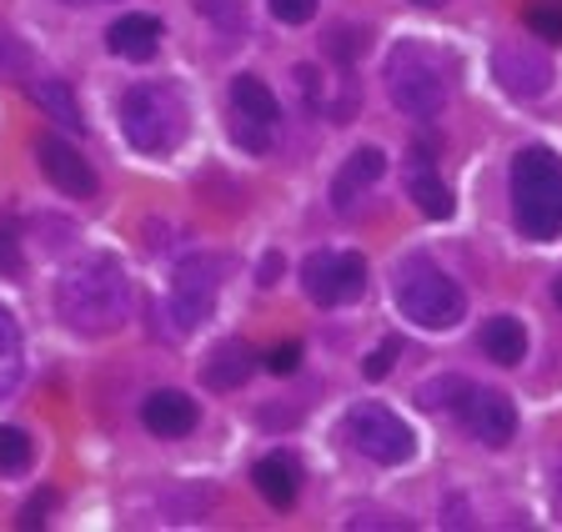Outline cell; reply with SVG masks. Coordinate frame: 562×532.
<instances>
[{
    "label": "cell",
    "instance_id": "1",
    "mask_svg": "<svg viewBox=\"0 0 562 532\" xmlns=\"http://www.w3.org/2000/svg\"><path fill=\"white\" fill-rule=\"evenodd\" d=\"M56 312L81 337H111V331H121L131 317V282L121 272V261L105 257V251L70 261L56 282Z\"/></svg>",
    "mask_w": 562,
    "mask_h": 532
},
{
    "label": "cell",
    "instance_id": "36",
    "mask_svg": "<svg viewBox=\"0 0 562 532\" xmlns=\"http://www.w3.org/2000/svg\"><path fill=\"white\" fill-rule=\"evenodd\" d=\"M66 5H101V0H66Z\"/></svg>",
    "mask_w": 562,
    "mask_h": 532
},
{
    "label": "cell",
    "instance_id": "5",
    "mask_svg": "<svg viewBox=\"0 0 562 532\" xmlns=\"http://www.w3.org/2000/svg\"><path fill=\"white\" fill-rule=\"evenodd\" d=\"M121 131L146 156H166L187 142V95L166 81L131 86L121 95Z\"/></svg>",
    "mask_w": 562,
    "mask_h": 532
},
{
    "label": "cell",
    "instance_id": "14",
    "mask_svg": "<svg viewBox=\"0 0 562 532\" xmlns=\"http://www.w3.org/2000/svg\"><path fill=\"white\" fill-rule=\"evenodd\" d=\"M251 483H257V493L267 497L271 508H292L296 487H302V467H296L292 452H267V457L251 467Z\"/></svg>",
    "mask_w": 562,
    "mask_h": 532
},
{
    "label": "cell",
    "instance_id": "37",
    "mask_svg": "<svg viewBox=\"0 0 562 532\" xmlns=\"http://www.w3.org/2000/svg\"><path fill=\"white\" fill-rule=\"evenodd\" d=\"M417 5H442V0H417Z\"/></svg>",
    "mask_w": 562,
    "mask_h": 532
},
{
    "label": "cell",
    "instance_id": "24",
    "mask_svg": "<svg viewBox=\"0 0 562 532\" xmlns=\"http://www.w3.org/2000/svg\"><path fill=\"white\" fill-rule=\"evenodd\" d=\"M31 457H35V448L21 427H0V473H25Z\"/></svg>",
    "mask_w": 562,
    "mask_h": 532
},
{
    "label": "cell",
    "instance_id": "33",
    "mask_svg": "<svg viewBox=\"0 0 562 532\" xmlns=\"http://www.w3.org/2000/svg\"><path fill=\"white\" fill-rule=\"evenodd\" d=\"M277 276H281V257H277V251H267V261H261V276H257V282H261V286H277Z\"/></svg>",
    "mask_w": 562,
    "mask_h": 532
},
{
    "label": "cell",
    "instance_id": "27",
    "mask_svg": "<svg viewBox=\"0 0 562 532\" xmlns=\"http://www.w3.org/2000/svg\"><path fill=\"white\" fill-rule=\"evenodd\" d=\"M267 372H277V377H286V372L302 367V342H277L267 352V362H261Z\"/></svg>",
    "mask_w": 562,
    "mask_h": 532
},
{
    "label": "cell",
    "instance_id": "26",
    "mask_svg": "<svg viewBox=\"0 0 562 532\" xmlns=\"http://www.w3.org/2000/svg\"><path fill=\"white\" fill-rule=\"evenodd\" d=\"M457 392H468V382H462V377H442V382H427L417 397H422V407H457V403H462Z\"/></svg>",
    "mask_w": 562,
    "mask_h": 532
},
{
    "label": "cell",
    "instance_id": "31",
    "mask_svg": "<svg viewBox=\"0 0 562 532\" xmlns=\"http://www.w3.org/2000/svg\"><path fill=\"white\" fill-rule=\"evenodd\" d=\"M46 508H50V493H46V497H35V502H25L21 528H41V522H46Z\"/></svg>",
    "mask_w": 562,
    "mask_h": 532
},
{
    "label": "cell",
    "instance_id": "28",
    "mask_svg": "<svg viewBox=\"0 0 562 532\" xmlns=\"http://www.w3.org/2000/svg\"><path fill=\"white\" fill-rule=\"evenodd\" d=\"M271 15L281 25H306L316 15V0H271Z\"/></svg>",
    "mask_w": 562,
    "mask_h": 532
},
{
    "label": "cell",
    "instance_id": "2",
    "mask_svg": "<svg viewBox=\"0 0 562 532\" xmlns=\"http://www.w3.org/2000/svg\"><path fill=\"white\" fill-rule=\"evenodd\" d=\"M513 222L532 241L562 237V156L548 146L513 156Z\"/></svg>",
    "mask_w": 562,
    "mask_h": 532
},
{
    "label": "cell",
    "instance_id": "12",
    "mask_svg": "<svg viewBox=\"0 0 562 532\" xmlns=\"http://www.w3.org/2000/svg\"><path fill=\"white\" fill-rule=\"evenodd\" d=\"M196 403H191L187 392H176V387H166V392H151L146 397V407H140V422H146V432L151 438H187L191 427H196Z\"/></svg>",
    "mask_w": 562,
    "mask_h": 532
},
{
    "label": "cell",
    "instance_id": "35",
    "mask_svg": "<svg viewBox=\"0 0 562 532\" xmlns=\"http://www.w3.org/2000/svg\"><path fill=\"white\" fill-rule=\"evenodd\" d=\"M552 302H558V307H562V276H558V282H552Z\"/></svg>",
    "mask_w": 562,
    "mask_h": 532
},
{
    "label": "cell",
    "instance_id": "23",
    "mask_svg": "<svg viewBox=\"0 0 562 532\" xmlns=\"http://www.w3.org/2000/svg\"><path fill=\"white\" fill-rule=\"evenodd\" d=\"M527 31L542 41H562V0H527V11H522Z\"/></svg>",
    "mask_w": 562,
    "mask_h": 532
},
{
    "label": "cell",
    "instance_id": "19",
    "mask_svg": "<svg viewBox=\"0 0 562 532\" xmlns=\"http://www.w3.org/2000/svg\"><path fill=\"white\" fill-rule=\"evenodd\" d=\"M232 106L246 111V116L267 121V126H277V116H281L277 95H271V86L261 81V76H236V81H232Z\"/></svg>",
    "mask_w": 562,
    "mask_h": 532
},
{
    "label": "cell",
    "instance_id": "32",
    "mask_svg": "<svg viewBox=\"0 0 562 532\" xmlns=\"http://www.w3.org/2000/svg\"><path fill=\"white\" fill-rule=\"evenodd\" d=\"M0 272H21V251H15V241L0 231Z\"/></svg>",
    "mask_w": 562,
    "mask_h": 532
},
{
    "label": "cell",
    "instance_id": "8",
    "mask_svg": "<svg viewBox=\"0 0 562 532\" xmlns=\"http://www.w3.org/2000/svg\"><path fill=\"white\" fill-rule=\"evenodd\" d=\"M216 292H222V261L216 257H187L171 276V317L176 331H196L201 321L216 312Z\"/></svg>",
    "mask_w": 562,
    "mask_h": 532
},
{
    "label": "cell",
    "instance_id": "16",
    "mask_svg": "<svg viewBox=\"0 0 562 532\" xmlns=\"http://www.w3.org/2000/svg\"><path fill=\"white\" fill-rule=\"evenodd\" d=\"M257 372V356H251V347L241 342H222L216 352L206 356V367H201V382H206L211 392H236L246 377Z\"/></svg>",
    "mask_w": 562,
    "mask_h": 532
},
{
    "label": "cell",
    "instance_id": "9",
    "mask_svg": "<svg viewBox=\"0 0 562 532\" xmlns=\"http://www.w3.org/2000/svg\"><path fill=\"white\" fill-rule=\"evenodd\" d=\"M457 417L468 427V438L482 442V448H507L517 438V407L497 387H468L462 403H457Z\"/></svg>",
    "mask_w": 562,
    "mask_h": 532
},
{
    "label": "cell",
    "instance_id": "34",
    "mask_svg": "<svg viewBox=\"0 0 562 532\" xmlns=\"http://www.w3.org/2000/svg\"><path fill=\"white\" fill-rule=\"evenodd\" d=\"M552 508L562 512V462H558V467H552Z\"/></svg>",
    "mask_w": 562,
    "mask_h": 532
},
{
    "label": "cell",
    "instance_id": "15",
    "mask_svg": "<svg viewBox=\"0 0 562 532\" xmlns=\"http://www.w3.org/2000/svg\"><path fill=\"white\" fill-rule=\"evenodd\" d=\"M161 21L156 15H121L111 31H105V46L116 50L121 60H151L161 50Z\"/></svg>",
    "mask_w": 562,
    "mask_h": 532
},
{
    "label": "cell",
    "instance_id": "20",
    "mask_svg": "<svg viewBox=\"0 0 562 532\" xmlns=\"http://www.w3.org/2000/svg\"><path fill=\"white\" fill-rule=\"evenodd\" d=\"M412 202L422 206V216H437V222H442V216H452V191H447L442 181L427 171V156H422L417 171H412Z\"/></svg>",
    "mask_w": 562,
    "mask_h": 532
},
{
    "label": "cell",
    "instance_id": "22",
    "mask_svg": "<svg viewBox=\"0 0 562 532\" xmlns=\"http://www.w3.org/2000/svg\"><path fill=\"white\" fill-rule=\"evenodd\" d=\"M232 142L241 146L246 156H267V151H271V126H267V121L246 116V111H236V106H232Z\"/></svg>",
    "mask_w": 562,
    "mask_h": 532
},
{
    "label": "cell",
    "instance_id": "11",
    "mask_svg": "<svg viewBox=\"0 0 562 532\" xmlns=\"http://www.w3.org/2000/svg\"><path fill=\"white\" fill-rule=\"evenodd\" d=\"M35 161H41V171H46L50 181H56L66 196H81V202H91L95 196V171H91V161H86L81 151L70 142H60V136H41L35 142Z\"/></svg>",
    "mask_w": 562,
    "mask_h": 532
},
{
    "label": "cell",
    "instance_id": "21",
    "mask_svg": "<svg viewBox=\"0 0 562 532\" xmlns=\"http://www.w3.org/2000/svg\"><path fill=\"white\" fill-rule=\"evenodd\" d=\"M15 382H21V327L0 307V397H11Z\"/></svg>",
    "mask_w": 562,
    "mask_h": 532
},
{
    "label": "cell",
    "instance_id": "7",
    "mask_svg": "<svg viewBox=\"0 0 562 532\" xmlns=\"http://www.w3.org/2000/svg\"><path fill=\"white\" fill-rule=\"evenodd\" d=\"M302 286L316 307H341L367 292V261L357 251H312L302 261Z\"/></svg>",
    "mask_w": 562,
    "mask_h": 532
},
{
    "label": "cell",
    "instance_id": "25",
    "mask_svg": "<svg viewBox=\"0 0 562 532\" xmlns=\"http://www.w3.org/2000/svg\"><path fill=\"white\" fill-rule=\"evenodd\" d=\"M196 11L211 15L216 25H226V31H241V25H246V5H241V0H196Z\"/></svg>",
    "mask_w": 562,
    "mask_h": 532
},
{
    "label": "cell",
    "instance_id": "6",
    "mask_svg": "<svg viewBox=\"0 0 562 532\" xmlns=\"http://www.w3.org/2000/svg\"><path fill=\"white\" fill-rule=\"evenodd\" d=\"M347 438H351V448L362 452V457H372V462H382V467H397V462H407L412 457V427L402 422L397 412H386V407H376V403H357L347 412Z\"/></svg>",
    "mask_w": 562,
    "mask_h": 532
},
{
    "label": "cell",
    "instance_id": "10",
    "mask_svg": "<svg viewBox=\"0 0 562 532\" xmlns=\"http://www.w3.org/2000/svg\"><path fill=\"white\" fill-rule=\"evenodd\" d=\"M492 76L503 81L507 95H517V101H532V95H542L552 86V60L542 56L538 46L513 41V46H497V56H492Z\"/></svg>",
    "mask_w": 562,
    "mask_h": 532
},
{
    "label": "cell",
    "instance_id": "3",
    "mask_svg": "<svg viewBox=\"0 0 562 532\" xmlns=\"http://www.w3.org/2000/svg\"><path fill=\"white\" fill-rule=\"evenodd\" d=\"M386 95H392V106L402 116H417V121L442 116L447 101H452V66L432 46L402 41L386 56Z\"/></svg>",
    "mask_w": 562,
    "mask_h": 532
},
{
    "label": "cell",
    "instance_id": "29",
    "mask_svg": "<svg viewBox=\"0 0 562 532\" xmlns=\"http://www.w3.org/2000/svg\"><path fill=\"white\" fill-rule=\"evenodd\" d=\"M392 356H397V342H382L372 356H367V367H362V372H367L372 382H382L386 372H392Z\"/></svg>",
    "mask_w": 562,
    "mask_h": 532
},
{
    "label": "cell",
    "instance_id": "17",
    "mask_svg": "<svg viewBox=\"0 0 562 532\" xmlns=\"http://www.w3.org/2000/svg\"><path fill=\"white\" fill-rule=\"evenodd\" d=\"M477 347L497 362V367H517L527 356V331L517 317H487L477 331Z\"/></svg>",
    "mask_w": 562,
    "mask_h": 532
},
{
    "label": "cell",
    "instance_id": "18",
    "mask_svg": "<svg viewBox=\"0 0 562 532\" xmlns=\"http://www.w3.org/2000/svg\"><path fill=\"white\" fill-rule=\"evenodd\" d=\"M25 95H31L35 106H41V116H50L56 126H66V131H81L86 126L81 106H76V95H70L66 81H31V86H25Z\"/></svg>",
    "mask_w": 562,
    "mask_h": 532
},
{
    "label": "cell",
    "instance_id": "30",
    "mask_svg": "<svg viewBox=\"0 0 562 532\" xmlns=\"http://www.w3.org/2000/svg\"><path fill=\"white\" fill-rule=\"evenodd\" d=\"M367 46V31H337V41H331V50H337L341 60H351V50Z\"/></svg>",
    "mask_w": 562,
    "mask_h": 532
},
{
    "label": "cell",
    "instance_id": "4",
    "mask_svg": "<svg viewBox=\"0 0 562 532\" xmlns=\"http://www.w3.org/2000/svg\"><path fill=\"white\" fill-rule=\"evenodd\" d=\"M392 302H397L402 317L417 321L422 331H447L462 321V312H468L462 286H457L432 257L397 261V272H392Z\"/></svg>",
    "mask_w": 562,
    "mask_h": 532
},
{
    "label": "cell",
    "instance_id": "13",
    "mask_svg": "<svg viewBox=\"0 0 562 532\" xmlns=\"http://www.w3.org/2000/svg\"><path fill=\"white\" fill-rule=\"evenodd\" d=\"M382 171H386V156L376 151V146L351 151L347 166L337 171V181H331V206H337V212H351V202H357L372 181H382Z\"/></svg>",
    "mask_w": 562,
    "mask_h": 532
}]
</instances>
